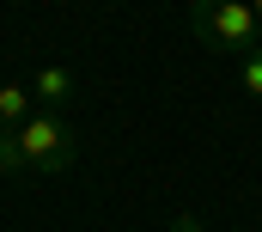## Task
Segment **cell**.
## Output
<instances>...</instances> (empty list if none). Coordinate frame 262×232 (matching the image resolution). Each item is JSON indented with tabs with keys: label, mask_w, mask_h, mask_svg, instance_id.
<instances>
[{
	"label": "cell",
	"mask_w": 262,
	"mask_h": 232,
	"mask_svg": "<svg viewBox=\"0 0 262 232\" xmlns=\"http://www.w3.org/2000/svg\"><path fill=\"white\" fill-rule=\"evenodd\" d=\"M73 153H79V141H73V128H67L61 110H37L18 128H0V177H12V171L61 177L73 165Z\"/></svg>",
	"instance_id": "cell-1"
},
{
	"label": "cell",
	"mask_w": 262,
	"mask_h": 232,
	"mask_svg": "<svg viewBox=\"0 0 262 232\" xmlns=\"http://www.w3.org/2000/svg\"><path fill=\"white\" fill-rule=\"evenodd\" d=\"M244 92H250V98H262V49H250V55H244Z\"/></svg>",
	"instance_id": "cell-5"
},
{
	"label": "cell",
	"mask_w": 262,
	"mask_h": 232,
	"mask_svg": "<svg viewBox=\"0 0 262 232\" xmlns=\"http://www.w3.org/2000/svg\"><path fill=\"white\" fill-rule=\"evenodd\" d=\"M189 25L207 55H250L262 49V18L250 0H189Z\"/></svg>",
	"instance_id": "cell-2"
},
{
	"label": "cell",
	"mask_w": 262,
	"mask_h": 232,
	"mask_svg": "<svg viewBox=\"0 0 262 232\" xmlns=\"http://www.w3.org/2000/svg\"><path fill=\"white\" fill-rule=\"evenodd\" d=\"M31 116H37L31 80H12V86H0V128H18V122H31Z\"/></svg>",
	"instance_id": "cell-4"
},
{
	"label": "cell",
	"mask_w": 262,
	"mask_h": 232,
	"mask_svg": "<svg viewBox=\"0 0 262 232\" xmlns=\"http://www.w3.org/2000/svg\"><path fill=\"white\" fill-rule=\"evenodd\" d=\"M171 232H207V226H201L195 214H177V220H171Z\"/></svg>",
	"instance_id": "cell-6"
},
{
	"label": "cell",
	"mask_w": 262,
	"mask_h": 232,
	"mask_svg": "<svg viewBox=\"0 0 262 232\" xmlns=\"http://www.w3.org/2000/svg\"><path fill=\"white\" fill-rule=\"evenodd\" d=\"M250 6H256V18H262V0H250Z\"/></svg>",
	"instance_id": "cell-7"
},
{
	"label": "cell",
	"mask_w": 262,
	"mask_h": 232,
	"mask_svg": "<svg viewBox=\"0 0 262 232\" xmlns=\"http://www.w3.org/2000/svg\"><path fill=\"white\" fill-rule=\"evenodd\" d=\"M73 92H79V86H73V73L55 67V61L31 73V98H37V110H67V104H73Z\"/></svg>",
	"instance_id": "cell-3"
}]
</instances>
